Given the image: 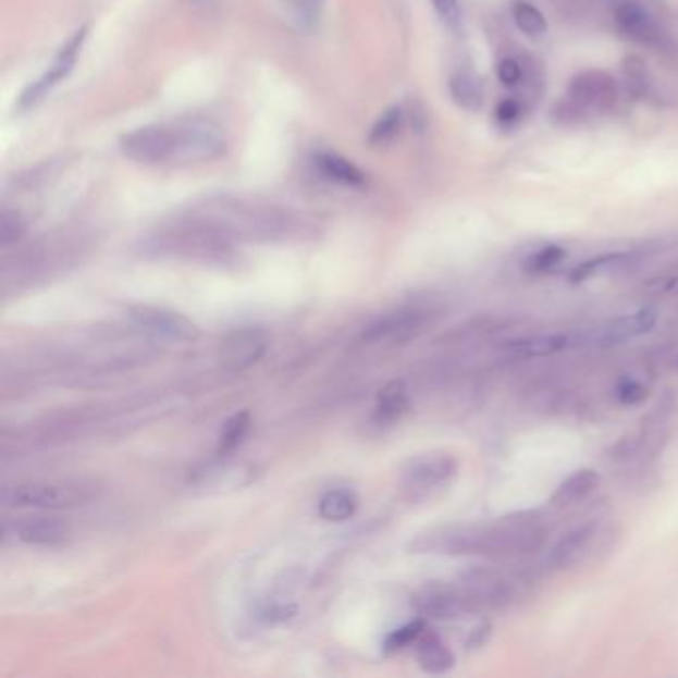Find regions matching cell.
<instances>
[{
  "instance_id": "6da1fadb",
  "label": "cell",
  "mask_w": 678,
  "mask_h": 678,
  "mask_svg": "<svg viewBox=\"0 0 678 678\" xmlns=\"http://www.w3.org/2000/svg\"><path fill=\"white\" fill-rule=\"evenodd\" d=\"M227 150L223 127L206 115H184L136 127L120 138V151L144 165H189L221 158Z\"/></svg>"
},
{
  "instance_id": "7a4b0ae2",
  "label": "cell",
  "mask_w": 678,
  "mask_h": 678,
  "mask_svg": "<svg viewBox=\"0 0 678 678\" xmlns=\"http://www.w3.org/2000/svg\"><path fill=\"white\" fill-rule=\"evenodd\" d=\"M189 211L233 243L297 242L312 231V223L291 209L239 197H209Z\"/></svg>"
},
{
  "instance_id": "3957f363",
  "label": "cell",
  "mask_w": 678,
  "mask_h": 678,
  "mask_svg": "<svg viewBox=\"0 0 678 678\" xmlns=\"http://www.w3.org/2000/svg\"><path fill=\"white\" fill-rule=\"evenodd\" d=\"M235 243L223 237L196 213L163 223L139 242V254L153 259H180L204 264H227L235 259Z\"/></svg>"
},
{
  "instance_id": "277c9868",
  "label": "cell",
  "mask_w": 678,
  "mask_h": 678,
  "mask_svg": "<svg viewBox=\"0 0 678 678\" xmlns=\"http://www.w3.org/2000/svg\"><path fill=\"white\" fill-rule=\"evenodd\" d=\"M82 242L60 235V237H47L33 243L23 251L11 257L2 267V281L4 287L9 283L14 285H33L36 281H47L50 276L58 275L70 264L78 261Z\"/></svg>"
},
{
  "instance_id": "5b68a950",
  "label": "cell",
  "mask_w": 678,
  "mask_h": 678,
  "mask_svg": "<svg viewBox=\"0 0 678 678\" xmlns=\"http://www.w3.org/2000/svg\"><path fill=\"white\" fill-rule=\"evenodd\" d=\"M98 497V485L84 482H14L2 488L0 502L7 507L69 509L86 506Z\"/></svg>"
},
{
  "instance_id": "8992f818",
  "label": "cell",
  "mask_w": 678,
  "mask_h": 678,
  "mask_svg": "<svg viewBox=\"0 0 678 678\" xmlns=\"http://www.w3.org/2000/svg\"><path fill=\"white\" fill-rule=\"evenodd\" d=\"M545 543V528L535 514H514L482 526L480 555L516 557L538 552Z\"/></svg>"
},
{
  "instance_id": "52a82bcc",
  "label": "cell",
  "mask_w": 678,
  "mask_h": 678,
  "mask_svg": "<svg viewBox=\"0 0 678 678\" xmlns=\"http://www.w3.org/2000/svg\"><path fill=\"white\" fill-rule=\"evenodd\" d=\"M458 473V460L446 452H428L406 461L400 488L410 502H426L446 490Z\"/></svg>"
},
{
  "instance_id": "ba28073f",
  "label": "cell",
  "mask_w": 678,
  "mask_h": 678,
  "mask_svg": "<svg viewBox=\"0 0 678 678\" xmlns=\"http://www.w3.org/2000/svg\"><path fill=\"white\" fill-rule=\"evenodd\" d=\"M88 33H90V26L84 24L74 35L70 36L69 40L58 50L50 69L38 81L24 88V93L19 98V110H23V112L24 110H33L47 98L48 94L57 88L60 82L69 78L72 70L76 66V62H78V58H81L82 48L88 40Z\"/></svg>"
},
{
  "instance_id": "9c48e42d",
  "label": "cell",
  "mask_w": 678,
  "mask_h": 678,
  "mask_svg": "<svg viewBox=\"0 0 678 678\" xmlns=\"http://www.w3.org/2000/svg\"><path fill=\"white\" fill-rule=\"evenodd\" d=\"M412 603L424 619L436 621H454L466 615L480 613L460 583L458 585L428 583L416 593Z\"/></svg>"
},
{
  "instance_id": "30bf717a",
  "label": "cell",
  "mask_w": 678,
  "mask_h": 678,
  "mask_svg": "<svg viewBox=\"0 0 678 678\" xmlns=\"http://www.w3.org/2000/svg\"><path fill=\"white\" fill-rule=\"evenodd\" d=\"M470 595L478 611L506 609L514 599V589L506 577L490 567H470L460 575L458 581Z\"/></svg>"
},
{
  "instance_id": "8fae6325",
  "label": "cell",
  "mask_w": 678,
  "mask_h": 678,
  "mask_svg": "<svg viewBox=\"0 0 678 678\" xmlns=\"http://www.w3.org/2000/svg\"><path fill=\"white\" fill-rule=\"evenodd\" d=\"M432 319V311L424 307H403L396 311L386 312L380 319L372 322L365 329L362 341L365 343H380V341H391V343H406L415 338L416 334L424 329L428 321Z\"/></svg>"
},
{
  "instance_id": "7c38bea8",
  "label": "cell",
  "mask_w": 678,
  "mask_h": 678,
  "mask_svg": "<svg viewBox=\"0 0 678 678\" xmlns=\"http://www.w3.org/2000/svg\"><path fill=\"white\" fill-rule=\"evenodd\" d=\"M130 319L150 333L161 334L165 338L180 343H194L199 338V326L182 312L153 307V305H134L127 309Z\"/></svg>"
},
{
  "instance_id": "4fadbf2b",
  "label": "cell",
  "mask_w": 678,
  "mask_h": 678,
  "mask_svg": "<svg viewBox=\"0 0 678 678\" xmlns=\"http://www.w3.org/2000/svg\"><path fill=\"white\" fill-rule=\"evenodd\" d=\"M656 322V312L653 309H641V311L625 315L619 319L599 324L597 329L589 331V333L577 336L575 334V343L577 345L591 346H617L632 341L641 334H646Z\"/></svg>"
},
{
  "instance_id": "5bb4252c",
  "label": "cell",
  "mask_w": 678,
  "mask_h": 678,
  "mask_svg": "<svg viewBox=\"0 0 678 678\" xmlns=\"http://www.w3.org/2000/svg\"><path fill=\"white\" fill-rule=\"evenodd\" d=\"M569 98L579 110L607 112L617 102V84L603 70H585L569 84Z\"/></svg>"
},
{
  "instance_id": "9a60e30c",
  "label": "cell",
  "mask_w": 678,
  "mask_h": 678,
  "mask_svg": "<svg viewBox=\"0 0 678 678\" xmlns=\"http://www.w3.org/2000/svg\"><path fill=\"white\" fill-rule=\"evenodd\" d=\"M223 362L233 370H245L267 353V336L259 329H237L223 341Z\"/></svg>"
},
{
  "instance_id": "2e32d148",
  "label": "cell",
  "mask_w": 678,
  "mask_h": 678,
  "mask_svg": "<svg viewBox=\"0 0 678 678\" xmlns=\"http://www.w3.org/2000/svg\"><path fill=\"white\" fill-rule=\"evenodd\" d=\"M677 403L670 394H665L663 400H658L655 410L643 420L641 430L637 432L639 437V454L655 456L658 449L667 444L670 430H673V416H675Z\"/></svg>"
},
{
  "instance_id": "e0dca14e",
  "label": "cell",
  "mask_w": 678,
  "mask_h": 678,
  "mask_svg": "<svg viewBox=\"0 0 678 678\" xmlns=\"http://www.w3.org/2000/svg\"><path fill=\"white\" fill-rule=\"evenodd\" d=\"M615 23L622 35L639 45H655L661 38V30L655 16L644 9L643 4L625 0L615 9Z\"/></svg>"
},
{
  "instance_id": "ac0fdd59",
  "label": "cell",
  "mask_w": 678,
  "mask_h": 678,
  "mask_svg": "<svg viewBox=\"0 0 678 678\" xmlns=\"http://www.w3.org/2000/svg\"><path fill=\"white\" fill-rule=\"evenodd\" d=\"M69 526L64 521L52 518H26L14 526V538L26 545L36 547H58L69 543Z\"/></svg>"
},
{
  "instance_id": "d6986e66",
  "label": "cell",
  "mask_w": 678,
  "mask_h": 678,
  "mask_svg": "<svg viewBox=\"0 0 678 678\" xmlns=\"http://www.w3.org/2000/svg\"><path fill=\"white\" fill-rule=\"evenodd\" d=\"M254 468L243 461H218L209 464L194 476V485L206 490H223V488H242L254 480Z\"/></svg>"
},
{
  "instance_id": "ffe728a7",
  "label": "cell",
  "mask_w": 678,
  "mask_h": 678,
  "mask_svg": "<svg viewBox=\"0 0 678 678\" xmlns=\"http://www.w3.org/2000/svg\"><path fill=\"white\" fill-rule=\"evenodd\" d=\"M312 165L322 180L345 187H365L367 175L358 170L350 160H346L333 151H317L312 156Z\"/></svg>"
},
{
  "instance_id": "44dd1931",
  "label": "cell",
  "mask_w": 678,
  "mask_h": 678,
  "mask_svg": "<svg viewBox=\"0 0 678 678\" xmlns=\"http://www.w3.org/2000/svg\"><path fill=\"white\" fill-rule=\"evenodd\" d=\"M595 533H597V523H585L569 531L565 538L553 545L547 564L552 565L553 569H567L577 564L581 555L587 552V547L591 545Z\"/></svg>"
},
{
  "instance_id": "7402d4cb",
  "label": "cell",
  "mask_w": 678,
  "mask_h": 678,
  "mask_svg": "<svg viewBox=\"0 0 678 678\" xmlns=\"http://www.w3.org/2000/svg\"><path fill=\"white\" fill-rule=\"evenodd\" d=\"M410 410V394L403 380H392L377 396L372 420L374 424L392 426Z\"/></svg>"
},
{
  "instance_id": "603a6c76",
  "label": "cell",
  "mask_w": 678,
  "mask_h": 678,
  "mask_svg": "<svg viewBox=\"0 0 678 678\" xmlns=\"http://www.w3.org/2000/svg\"><path fill=\"white\" fill-rule=\"evenodd\" d=\"M599 482H601V478L593 468L575 470L571 476H567L564 482L557 485L550 504L553 507L575 506V504L583 502L585 497L593 494L597 490Z\"/></svg>"
},
{
  "instance_id": "cb8c5ba5",
  "label": "cell",
  "mask_w": 678,
  "mask_h": 678,
  "mask_svg": "<svg viewBox=\"0 0 678 678\" xmlns=\"http://www.w3.org/2000/svg\"><path fill=\"white\" fill-rule=\"evenodd\" d=\"M418 665L430 675H444L454 667L456 658L452 655L448 644L444 643L436 632L424 631L416 646Z\"/></svg>"
},
{
  "instance_id": "d4e9b609",
  "label": "cell",
  "mask_w": 678,
  "mask_h": 678,
  "mask_svg": "<svg viewBox=\"0 0 678 678\" xmlns=\"http://www.w3.org/2000/svg\"><path fill=\"white\" fill-rule=\"evenodd\" d=\"M569 346H577L575 334H538L528 338H518L507 343V350L518 357L535 358L550 357L555 353H562Z\"/></svg>"
},
{
  "instance_id": "484cf974",
  "label": "cell",
  "mask_w": 678,
  "mask_h": 678,
  "mask_svg": "<svg viewBox=\"0 0 678 678\" xmlns=\"http://www.w3.org/2000/svg\"><path fill=\"white\" fill-rule=\"evenodd\" d=\"M357 494L345 488L329 490L319 502V516L326 521H346L357 514Z\"/></svg>"
},
{
  "instance_id": "4316f807",
  "label": "cell",
  "mask_w": 678,
  "mask_h": 678,
  "mask_svg": "<svg viewBox=\"0 0 678 678\" xmlns=\"http://www.w3.org/2000/svg\"><path fill=\"white\" fill-rule=\"evenodd\" d=\"M449 96L461 110L468 112H478L483 104L482 84L470 72H458L452 76Z\"/></svg>"
},
{
  "instance_id": "83f0119b",
  "label": "cell",
  "mask_w": 678,
  "mask_h": 678,
  "mask_svg": "<svg viewBox=\"0 0 678 678\" xmlns=\"http://www.w3.org/2000/svg\"><path fill=\"white\" fill-rule=\"evenodd\" d=\"M251 430V415L249 410H242L231 416L230 420L221 428L218 442V456H230L233 449L242 444Z\"/></svg>"
},
{
  "instance_id": "f1b7e54d",
  "label": "cell",
  "mask_w": 678,
  "mask_h": 678,
  "mask_svg": "<svg viewBox=\"0 0 678 678\" xmlns=\"http://www.w3.org/2000/svg\"><path fill=\"white\" fill-rule=\"evenodd\" d=\"M279 4L287 11L291 21L303 30H312L321 23L326 0H279Z\"/></svg>"
},
{
  "instance_id": "f546056e",
  "label": "cell",
  "mask_w": 678,
  "mask_h": 678,
  "mask_svg": "<svg viewBox=\"0 0 678 678\" xmlns=\"http://www.w3.org/2000/svg\"><path fill=\"white\" fill-rule=\"evenodd\" d=\"M497 329H500V321H495V319H485V317L471 319L466 324L452 329L440 341L446 345H466V343H473V341H480L488 334L495 333Z\"/></svg>"
},
{
  "instance_id": "4dcf8cb0",
  "label": "cell",
  "mask_w": 678,
  "mask_h": 678,
  "mask_svg": "<svg viewBox=\"0 0 678 678\" xmlns=\"http://www.w3.org/2000/svg\"><path fill=\"white\" fill-rule=\"evenodd\" d=\"M403 126L404 110L400 106H394V108L386 110V112L377 120V124L372 126L370 134H368V141H370L372 146L389 144V141H392V139L400 134Z\"/></svg>"
},
{
  "instance_id": "1f68e13d",
  "label": "cell",
  "mask_w": 678,
  "mask_h": 678,
  "mask_svg": "<svg viewBox=\"0 0 678 678\" xmlns=\"http://www.w3.org/2000/svg\"><path fill=\"white\" fill-rule=\"evenodd\" d=\"M511 14H514V21H516L519 30L523 35L538 38V36H543L547 33V21H545L543 12L538 7L526 2V0H518L514 4V9H511Z\"/></svg>"
},
{
  "instance_id": "d6a6232c",
  "label": "cell",
  "mask_w": 678,
  "mask_h": 678,
  "mask_svg": "<svg viewBox=\"0 0 678 678\" xmlns=\"http://www.w3.org/2000/svg\"><path fill=\"white\" fill-rule=\"evenodd\" d=\"M625 261H627V255L625 254L599 255V257H593L585 263L577 264L574 271H571L569 279H571V283H583L587 279L599 275V273H605L609 269H615V267H619Z\"/></svg>"
},
{
  "instance_id": "836d02e7",
  "label": "cell",
  "mask_w": 678,
  "mask_h": 678,
  "mask_svg": "<svg viewBox=\"0 0 678 678\" xmlns=\"http://www.w3.org/2000/svg\"><path fill=\"white\" fill-rule=\"evenodd\" d=\"M424 631V617H422V619H416V621L406 622L400 629L392 631L391 634L384 639V653H386V655H392V653L403 651L408 644L418 643V639L422 637V632Z\"/></svg>"
},
{
  "instance_id": "e575fe53",
  "label": "cell",
  "mask_w": 678,
  "mask_h": 678,
  "mask_svg": "<svg viewBox=\"0 0 678 678\" xmlns=\"http://www.w3.org/2000/svg\"><path fill=\"white\" fill-rule=\"evenodd\" d=\"M26 235V221L19 211L4 208L0 213V245L7 249L23 239Z\"/></svg>"
},
{
  "instance_id": "d590c367",
  "label": "cell",
  "mask_w": 678,
  "mask_h": 678,
  "mask_svg": "<svg viewBox=\"0 0 678 678\" xmlns=\"http://www.w3.org/2000/svg\"><path fill=\"white\" fill-rule=\"evenodd\" d=\"M565 249L559 245H547L540 249L538 254L531 255L528 261H526V269L531 273H547L555 269L557 264L562 263L565 259Z\"/></svg>"
},
{
  "instance_id": "8d00e7d4",
  "label": "cell",
  "mask_w": 678,
  "mask_h": 678,
  "mask_svg": "<svg viewBox=\"0 0 678 678\" xmlns=\"http://www.w3.org/2000/svg\"><path fill=\"white\" fill-rule=\"evenodd\" d=\"M646 389H644L641 382L637 380H622L621 384L617 386V400L625 404V406H632V404L643 403L646 398Z\"/></svg>"
},
{
  "instance_id": "74e56055",
  "label": "cell",
  "mask_w": 678,
  "mask_h": 678,
  "mask_svg": "<svg viewBox=\"0 0 678 678\" xmlns=\"http://www.w3.org/2000/svg\"><path fill=\"white\" fill-rule=\"evenodd\" d=\"M432 7L437 16L452 28L460 24L461 11L458 0H432Z\"/></svg>"
},
{
  "instance_id": "f35d334b",
  "label": "cell",
  "mask_w": 678,
  "mask_h": 678,
  "mask_svg": "<svg viewBox=\"0 0 678 678\" xmlns=\"http://www.w3.org/2000/svg\"><path fill=\"white\" fill-rule=\"evenodd\" d=\"M497 78L504 82L506 86H516L523 78V70L516 58H504L497 64Z\"/></svg>"
},
{
  "instance_id": "ab89813d",
  "label": "cell",
  "mask_w": 678,
  "mask_h": 678,
  "mask_svg": "<svg viewBox=\"0 0 678 678\" xmlns=\"http://www.w3.org/2000/svg\"><path fill=\"white\" fill-rule=\"evenodd\" d=\"M625 76L631 82L632 90H644L646 86V70L644 64L637 57L627 58L625 60Z\"/></svg>"
},
{
  "instance_id": "60d3db41",
  "label": "cell",
  "mask_w": 678,
  "mask_h": 678,
  "mask_svg": "<svg viewBox=\"0 0 678 678\" xmlns=\"http://www.w3.org/2000/svg\"><path fill=\"white\" fill-rule=\"evenodd\" d=\"M497 122L502 124H514L519 118V104L516 100H504L502 104L497 106Z\"/></svg>"
},
{
  "instance_id": "b9f144b4",
  "label": "cell",
  "mask_w": 678,
  "mask_h": 678,
  "mask_svg": "<svg viewBox=\"0 0 678 678\" xmlns=\"http://www.w3.org/2000/svg\"><path fill=\"white\" fill-rule=\"evenodd\" d=\"M490 622H482L480 627H476L473 631H471V637L468 639V649H476V646H482L485 643V639H488V634H490Z\"/></svg>"
}]
</instances>
